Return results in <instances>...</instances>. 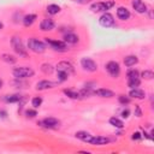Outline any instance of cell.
Listing matches in <instances>:
<instances>
[{"mask_svg":"<svg viewBox=\"0 0 154 154\" xmlns=\"http://www.w3.org/2000/svg\"><path fill=\"white\" fill-rule=\"evenodd\" d=\"M75 2H77V4H82V5H85V4H89L91 0H73Z\"/></svg>","mask_w":154,"mask_h":154,"instance_id":"37","label":"cell"},{"mask_svg":"<svg viewBox=\"0 0 154 154\" xmlns=\"http://www.w3.org/2000/svg\"><path fill=\"white\" fill-rule=\"evenodd\" d=\"M47 12L49 14H57V13L60 12V7L58 5H55V4H51V5L47 6Z\"/></svg>","mask_w":154,"mask_h":154,"instance_id":"24","label":"cell"},{"mask_svg":"<svg viewBox=\"0 0 154 154\" xmlns=\"http://www.w3.org/2000/svg\"><path fill=\"white\" fill-rule=\"evenodd\" d=\"M28 48L34 53H43L46 51V45L42 41L32 37V38H29L28 41Z\"/></svg>","mask_w":154,"mask_h":154,"instance_id":"2","label":"cell"},{"mask_svg":"<svg viewBox=\"0 0 154 154\" xmlns=\"http://www.w3.org/2000/svg\"><path fill=\"white\" fill-rule=\"evenodd\" d=\"M11 43H12V47H13V49H14V52H16L17 54H19V55H22V57H25V55H26V48L24 47V45H23L20 37L13 36L12 40H11Z\"/></svg>","mask_w":154,"mask_h":154,"instance_id":"3","label":"cell"},{"mask_svg":"<svg viewBox=\"0 0 154 154\" xmlns=\"http://www.w3.org/2000/svg\"><path fill=\"white\" fill-rule=\"evenodd\" d=\"M45 41H46V42L51 46V48L54 49V51H58V52H65V51L67 49V43H65L64 41L52 40V38H48V37H46Z\"/></svg>","mask_w":154,"mask_h":154,"instance_id":"4","label":"cell"},{"mask_svg":"<svg viewBox=\"0 0 154 154\" xmlns=\"http://www.w3.org/2000/svg\"><path fill=\"white\" fill-rule=\"evenodd\" d=\"M135 114H136L137 117H141V116H142V112H141V109H140V107H138V106H136V107H135Z\"/></svg>","mask_w":154,"mask_h":154,"instance_id":"38","label":"cell"},{"mask_svg":"<svg viewBox=\"0 0 154 154\" xmlns=\"http://www.w3.org/2000/svg\"><path fill=\"white\" fill-rule=\"evenodd\" d=\"M106 71L112 76V77H118L120 73V66L117 61H108L106 64Z\"/></svg>","mask_w":154,"mask_h":154,"instance_id":"8","label":"cell"},{"mask_svg":"<svg viewBox=\"0 0 154 154\" xmlns=\"http://www.w3.org/2000/svg\"><path fill=\"white\" fill-rule=\"evenodd\" d=\"M2 28H4V24H2V23H1V22H0V30H1V29H2Z\"/></svg>","mask_w":154,"mask_h":154,"instance_id":"41","label":"cell"},{"mask_svg":"<svg viewBox=\"0 0 154 154\" xmlns=\"http://www.w3.org/2000/svg\"><path fill=\"white\" fill-rule=\"evenodd\" d=\"M81 66L83 67V70H85L88 72H94L97 70V64L93 59L87 58V57L81 59Z\"/></svg>","mask_w":154,"mask_h":154,"instance_id":"6","label":"cell"},{"mask_svg":"<svg viewBox=\"0 0 154 154\" xmlns=\"http://www.w3.org/2000/svg\"><path fill=\"white\" fill-rule=\"evenodd\" d=\"M99 23L101 26L103 28H111V26H114V18L111 13L108 12H105L103 14H101V17L99 18Z\"/></svg>","mask_w":154,"mask_h":154,"instance_id":"7","label":"cell"},{"mask_svg":"<svg viewBox=\"0 0 154 154\" xmlns=\"http://www.w3.org/2000/svg\"><path fill=\"white\" fill-rule=\"evenodd\" d=\"M2 85H4V82H2V79H1V78H0V89H1V88H2Z\"/></svg>","mask_w":154,"mask_h":154,"instance_id":"40","label":"cell"},{"mask_svg":"<svg viewBox=\"0 0 154 154\" xmlns=\"http://www.w3.org/2000/svg\"><path fill=\"white\" fill-rule=\"evenodd\" d=\"M12 73H13V76H14L16 79H23V78L32 77L34 76V70L31 67L20 66V67H14L12 70Z\"/></svg>","mask_w":154,"mask_h":154,"instance_id":"1","label":"cell"},{"mask_svg":"<svg viewBox=\"0 0 154 154\" xmlns=\"http://www.w3.org/2000/svg\"><path fill=\"white\" fill-rule=\"evenodd\" d=\"M140 83H141V81H140V78H128V87L129 88H137L138 85H140Z\"/></svg>","mask_w":154,"mask_h":154,"instance_id":"26","label":"cell"},{"mask_svg":"<svg viewBox=\"0 0 154 154\" xmlns=\"http://www.w3.org/2000/svg\"><path fill=\"white\" fill-rule=\"evenodd\" d=\"M2 60L8 63V64H14L17 59L13 55H10V54H2Z\"/></svg>","mask_w":154,"mask_h":154,"instance_id":"28","label":"cell"},{"mask_svg":"<svg viewBox=\"0 0 154 154\" xmlns=\"http://www.w3.org/2000/svg\"><path fill=\"white\" fill-rule=\"evenodd\" d=\"M54 28H55V23H54V20L51 19V18H45V19H42V22L40 23V29H41L42 31H51V30H53Z\"/></svg>","mask_w":154,"mask_h":154,"instance_id":"11","label":"cell"},{"mask_svg":"<svg viewBox=\"0 0 154 154\" xmlns=\"http://www.w3.org/2000/svg\"><path fill=\"white\" fill-rule=\"evenodd\" d=\"M129 95H130L131 97H135V99H138V100H142V99H144V96H146L144 91H143L142 89H138V88H132V89L130 90Z\"/></svg>","mask_w":154,"mask_h":154,"instance_id":"17","label":"cell"},{"mask_svg":"<svg viewBox=\"0 0 154 154\" xmlns=\"http://www.w3.org/2000/svg\"><path fill=\"white\" fill-rule=\"evenodd\" d=\"M41 103H42V97H40V96H35L31 100V105H32L34 108H38L41 106Z\"/></svg>","mask_w":154,"mask_h":154,"instance_id":"29","label":"cell"},{"mask_svg":"<svg viewBox=\"0 0 154 154\" xmlns=\"http://www.w3.org/2000/svg\"><path fill=\"white\" fill-rule=\"evenodd\" d=\"M54 87V83L51 82V81H47V79H43V81H40L36 83V89L37 90H46V89H51Z\"/></svg>","mask_w":154,"mask_h":154,"instance_id":"16","label":"cell"},{"mask_svg":"<svg viewBox=\"0 0 154 154\" xmlns=\"http://www.w3.org/2000/svg\"><path fill=\"white\" fill-rule=\"evenodd\" d=\"M132 8L137 12V13H144L147 11V6L142 0H132L131 1Z\"/></svg>","mask_w":154,"mask_h":154,"instance_id":"13","label":"cell"},{"mask_svg":"<svg viewBox=\"0 0 154 154\" xmlns=\"http://www.w3.org/2000/svg\"><path fill=\"white\" fill-rule=\"evenodd\" d=\"M109 124H111L112 126L117 128V129H123V126H124V123H123L119 118H117V117L109 118Z\"/></svg>","mask_w":154,"mask_h":154,"instance_id":"23","label":"cell"},{"mask_svg":"<svg viewBox=\"0 0 154 154\" xmlns=\"http://www.w3.org/2000/svg\"><path fill=\"white\" fill-rule=\"evenodd\" d=\"M55 67H57V71H61V72H65V73H67V75H70V73L73 72V66H72V64L69 63V61H65V60L58 63Z\"/></svg>","mask_w":154,"mask_h":154,"instance_id":"10","label":"cell"},{"mask_svg":"<svg viewBox=\"0 0 154 154\" xmlns=\"http://www.w3.org/2000/svg\"><path fill=\"white\" fill-rule=\"evenodd\" d=\"M38 124H40L41 126H43V128H47V129H55V128L59 126L60 122H59L57 118L47 117V118H45L43 120H41Z\"/></svg>","mask_w":154,"mask_h":154,"instance_id":"9","label":"cell"},{"mask_svg":"<svg viewBox=\"0 0 154 154\" xmlns=\"http://www.w3.org/2000/svg\"><path fill=\"white\" fill-rule=\"evenodd\" d=\"M75 136H76V138L82 140L83 142H87V143H88L89 138L91 137V135H90L89 132H87V131H77V132L75 134Z\"/></svg>","mask_w":154,"mask_h":154,"instance_id":"21","label":"cell"},{"mask_svg":"<svg viewBox=\"0 0 154 154\" xmlns=\"http://www.w3.org/2000/svg\"><path fill=\"white\" fill-rule=\"evenodd\" d=\"M0 114H1V117H6V112H4V111H0Z\"/></svg>","mask_w":154,"mask_h":154,"instance_id":"39","label":"cell"},{"mask_svg":"<svg viewBox=\"0 0 154 154\" xmlns=\"http://www.w3.org/2000/svg\"><path fill=\"white\" fill-rule=\"evenodd\" d=\"M141 76H142L144 79H153L154 73H153V71H152V70H144V71L141 73Z\"/></svg>","mask_w":154,"mask_h":154,"instance_id":"30","label":"cell"},{"mask_svg":"<svg viewBox=\"0 0 154 154\" xmlns=\"http://www.w3.org/2000/svg\"><path fill=\"white\" fill-rule=\"evenodd\" d=\"M36 14H34V13H29V14H26V16H24L23 17V24H24V26H30V25H32V23L36 20Z\"/></svg>","mask_w":154,"mask_h":154,"instance_id":"18","label":"cell"},{"mask_svg":"<svg viewBox=\"0 0 154 154\" xmlns=\"http://www.w3.org/2000/svg\"><path fill=\"white\" fill-rule=\"evenodd\" d=\"M41 71L45 73V75H49L53 72V66L51 64H42L41 65Z\"/></svg>","mask_w":154,"mask_h":154,"instance_id":"27","label":"cell"},{"mask_svg":"<svg viewBox=\"0 0 154 154\" xmlns=\"http://www.w3.org/2000/svg\"><path fill=\"white\" fill-rule=\"evenodd\" d=\"M131 138H132V140L138 141V140H141V138H142V136H141V134H140V132H137V131H136V132H134V134H132Z\"/></svg>","mask_w":154,"mask_h":154,"instance_id":"35","label":"cell"},{"mask_svg":"<svg viewBox=\"0 0 154 154\" xmlns=\"http://www.w3.org/2000/svg\"><path fill=\"white\" fill-rule=\"evenodd\" d=\"M25 116H26L28 118H34V117L37 116V112H36V109H31V108H29V109L25 111Z\"/></svg>","mask_w":154,"mask_h":154,"instance_id":"34","label":"cell"},{"mask_svg":"<svg viewBox=\"0 0 154 154\" xmlns=\"http://www.w3.org/2000/svg\"><path fill=\"white\" fill-rule=\"evenodd\" d=\"M109 142V140L107 137H103V136H93L89 138L88 143L89 144H94V146H102V144H107Z\"/></svg>","mask_w":154,"mask_h":154,"instance_id":"12","label":"cell"},{"mask_svg":"<svg viewBox=\"0 0 154 154\" xmlns=\"http://www.w3.org/2000/svg\"><path fill=\"white\" fill-rule=\"evenodd\" d=\"M22 96L18 94H13V95H6L5 96V101L10 102V103H14V102H20Z\"/></svg>","mask_w":154,"mask_h":154,"instance_id":"22","label":"cell"},{"mask_svg":"<svg viewBox=\"0 0 154 154\" xmlns=\"http://www.w3.org/2000/svg\"><path fill=\"white\" fill-rule=\"evenodd\" d=\"M126 75H128V78H140V72L137 70H135V69L129 70Z\"/></svg>","mask_w":154,"mask_h":154,"instance_id":"31","label":"cell"},{"mask_svg":"<svg viewBox=\"0 0 154 154\" xmlns=\"http://www.w3.org/2000/svg\"><path fill=\"white\" fill-rule=\"evenodd\" d=\"M57 77H58V82H64L69 78V75L61 71H57Z\"/></svg>","mask_w":154,"mask_h":154,"instance_id":"32","label":"cell"},{"mask_svg":"<svg viewBox=\"0 0 154 154\" xmlns=\"http://www.w3.org/2000/svg\"><path fill=\"white\" fill-rule=\"evenodd\" d=\"M118 101H119V103H122V105H128L129 102H130V97H128V96H125V95H119V97H118Z\"/></svg>","mask_w":154,"mask_h":154,"instance_id":"33","label":"cell"},{"mask_svg":"<svg viewBox=\"0 0 154 154\" xmlns=\"http://www.w3.org/2000/svg\"><path fill=\"white\" fill-rule=\"evenodd\" d=\"M129 114H130V111H129L128 108H126V109H124V111L122 112V117H123V118H128V117H129Z\"/></svg>","mask_w":154,"mask_h":154,"instance_id":"36","label":"cell"},{"mask_svg":"<svg viewBox=\"0 0 154 154\" xmlns=\"http://www.w3.org/2000/svg\"><path fill=\"white\" fill-rule=\"evenodd\" d=\"M114 5L113 1H105V2H95L91 4L90 10L93 12H106L107 10H109L112 6Z\"/></svg>","mask_w":154,"mask_h":154,"instance_id":"5","label":"cell"},{"mask_svg":"<svg viewBox=\"0 0 154 154\" xmlns=\"http://www.w3.org/2000/svg\"><path fill=\"white\" fill-rule=\"evenodd\" d=\"M64 94H65L66 96H69L70 99H79V97H81L78 91H73V90H71V89H64Z\"/></svg>","mask_w":154,"mask_h":154,"instance_id":"25","label":"cell"},{"mask_svg":"<svg viewBox=\"0 0 154 154\" xmlns=\"http://www.w3.org/2000/svg\"><path fill=\"white\" fill-rule=\"evenodd\" d=\"M94 94L97 95V96H100V97H107V99L114 96V93H113L112 90H109V89H105V88H100V89L95 90Z\"/></svg>","mask_w":154,"mask_h":154,"instance_id":"14","label":"cell"},{"mask_svg":"<svg viewBox=\"0 0 154 154\" xmlns=\"http://www.w3.org/2000/svg\"><path fill=\"white\" fill-rule=\"evenodd\" d=\"M117 17L120 20H126L130 18V11L126 7H118L117 10Z\"/></svg>","mask_w":154,"mask_h":154,"instance_id":"15","label":"cell"},{"mask_svg":"<svg viewBox=\"0 0 154 154\" xmlns=\"http://www.w3.org/2000/svg\"><path fill=\"white\" fill-rule=\"evenodd\" d=\"M64 42L65 43H71V45H75L78 42V36L72 34V32H67L64 35Z\"/></svg>","mask_w":154,"mask_h":154,"instance_id":"19","label":"cell"},{"mask_svg":"<svg viewBox=\"0 0 154 154\" xmlns=\"http://www.w3.org/2000/svg\"><path fill=\"white\" fill-rule=\"evenodd\" d=\"M137 63H138V58H137L136 55H128V57H125V59H124V64H125V66H128V67L134 66V65L137 64Z\"/></svg>","mask_w":154,"mask_h":154,"instance_id":"20","label":"cell"}]
</instances>
